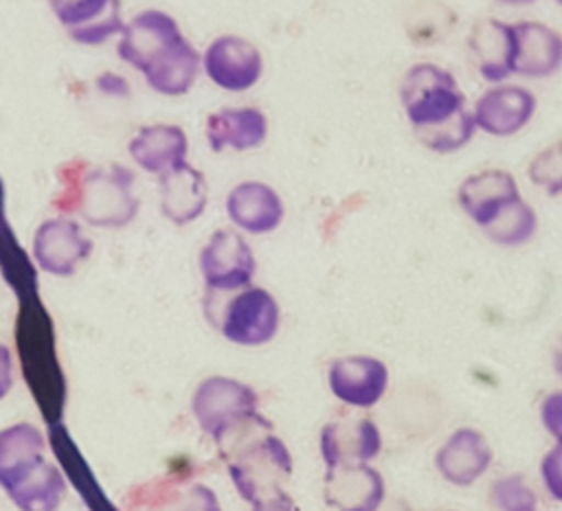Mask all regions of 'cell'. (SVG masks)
Masks as SVG:
<instances>
[{"label": "cell", "mask_w": 562, "mask_h": 511, "mask_svg": "<svg viewBox=\"0 0 562 511\" xmlns=\"http://www.w3.org/2000/svg\"><path fill=\"white\" fill-rule=\"evenodd\" d=\"M400 101L413 134L435 154L459 151L476 132L459 81L439 64H413L400 81Z\"/></svg>", "instance_id": "cell-1"}, {"label": "cell", "mask_w": 562, "mask_h": 511, "mask_svg": "<svg viewBox=\"0 0 562 511\" xmlns=\"http://www.w3.org/2000/svg\"><path fill=\"white\" fill-rule=\"evenodd\" d=\"M228 476L237 493L257 504L283 491V480L292 474V456L274 434L272 423L259 412L228 430L217 441Z\"/></svg>", "instance_id": "cell-2"}, {"label": "cell", "mask_w": 562, "mask_h": 511, "mask_svg": "<svg viewBox=\"0 0 562 511\" xmlns=\"http://www.w3.org/2000/svg\"><path fill=\"white\" fill-rule=\"evenodd\" d=\"M204 314L228 342L241 347L270 342L281 322L277 298L252 283L226 294L204 292Z\"/></svg>", "instance_id": "cell-3"}, {"label": "cell", "mask_w": 562, "mask_h": 511, "mask_svg": "<svg viewBox=\"0 0 562 511\" xmlns=\"http://www.w3.org/2000/svg\"><path fill=\"white\" fill-rule=\"evenodd\" d=\"M134 173L127 167L110 164L86 171L75 211L94 228H123L138 213Z\"/></svg>", "instance_id": "cell-4"}, {"label": "cell", "mask_w": 562, "mask_h": 511, "mask_svg": "<svg viewBox=\"0 0 562 511\" xmlns=\"http://www.w3.org/2000/svg\"><path fill=\"white\" fill-rule=\"evenodd\" d=\"M191 412L204 434L215 443L235 425L259 412V397L252 386L226 377H204L191 395Z\"/></svg>", "instance_id": "cell-5"}, {"label": "cell", "mask_w": 562, "mask_h": 511, "mask_svg": "<svg viewBox=\"0 0 562 511\" xmlns=\"http://www.w3.org/2000/svg\"><path fill=\"white\" fill-rule=\"evenodd\" d=\"M257 272L248 241L233 228L215 230L200 250V274L204 292L226 294L252 283Z\"/></svg>", "instance_id": "cell-6"}, {"label": "cell", "mask_w": 562, "mask_h": 511, "mask_svg": "<svg viewBox=\"0 0 562 511\" xmlns=\"http://www.w3.org/2000/svg\"><path fill=\"white\" fill-rule=\"evenodd\" d=\"M204 75L226 92H246L263 75L261 50L241 35L215 37L202 55Z\"/></svg>", "instance_id": "cell-7"}, {"label": "cell", "mask_w": 562, "mask_h": 511, "mask_svg": "<svg viewBox=\"0 0 562 511\" xmlns=\"http://www.w3.org/2000/svg\"><path fill=\"white\" fill-rule=\"evenodd\" d=\"M31 252L42 272L53 276H72L92 254V241L72 217L59 215L44 219L37 226Z\"/></svg>", "instance_id": "cell-8"}, {"label": "cell", "mask_w": 562, "mask_h": 511, "mask_svg": "<svg viewBox=\"0 0 562 511\" xmlns=\"http://www.w3.org/2000/svg\"><path fill=\"white\" fill-rule=\"evenodd\" d=\"M182 39L184 35L176 18L160 9H147L125 22L119 35L116 53L134 70L145 72L158 55H162Z\"/></svg>", "instance_id": "cell-9"}, {"label": "cell", "mask_w": 562, "mask_h": 511, "mask_svg": "<svg viewBox=\"0 0 562 511\" xmlns=\"http://www.w3.org/2000/svg\"><path fill=\"white\" fill-rule=\"evenodd\" d=\"M536 107L538 99L529 88L501 83L487 88L470 112L476 129L496 138H507L529 125Z\"/></svg>", "instance_id": "cell-10"}, {"label": "cell", "mask_w": 562, "mask_h": 511, "mask_svg": "<svg viewBox=\"0 0 562 511\" xmlns=\"http://www.w3.org/2000/svg\"><path fill=\"white\" fill-rule=\"evenodd\" d=\"M329 390L336 399L353 408L375 406L389 386V368L371 355H345L329 364Z\"/></svg>", "instance_id": "cell-11"}, {"label": "cell", "mask_w": 562, "mask_h": 511, "mask_svg": "<svg viewBox=\"0 0 562 511\" xmlns=\"http://www.w3.org/2000/svg\"><path fill=\"white\" fill-rule=\"evenodd\" d=\"M48 7L68 37L83 46H99L125 26L119 0H48Z\"/></svg>", "instance_id": "cell-12"}, {"label": "cell", "mask_w": 562, "mask_h": 511, "mask_svg": "<svg viewBox=\"0 0 562 511\" xmlns=\"http://www.w3.org/2000/svg\"><path fill=\"white\" fill-rule=\"evenodd\" d=\"M382 450L378 425L367 417H342L321 430V456L325 467L373 461Z\"/></svg>", "instance_id": "cell-13"}, {"label": "cell", "mask_w": 562, "mask_h": 511, "mask_svg": "<svg viewBox=\"0 0 562 511\" xmlns=\"http://www.w3.org/2000/svg\"><path fill=\"white\" fill-rule=\"evenodd\" d=\"M465 44L476 72L485 81L503 83L514 75V22H503L496 18L476 20Z\"/></svg>", "instance_id": "cell-14"}, {"label": "cell", "mask_w": 562, "mask_h": 511, "mask_svg": "<svg viewBox=\"0 0 562 511\" xmlns=\"http://www.w3.org/2000/svg\"><path fill=\"white\" fill-rule=\"evenodd\" d=\"M384 480L369 463L327 467L323 496L334 511H378L384 502Z\"/></svg>", "instance_id": "cell-15"}, {"label": "cell", "mask_w": 562, "mask_h": 511, "mask_svg": "<svg viewBox=\"0 0 562 511\" xmlns=\"http://www.w3.org/2000/svg\"><path fill=\"white\" fill-rule=\"evenodd\" d=\"M226 215L244 232L268 235L283 222L285 206L281 195L266 182L244 180L226 195Z\"/></svg>", "instance_id": "cell-16"}, {"label": "cell", "mask_w": 562, "mask_h": 511, "mask_svg": "<svg viewBox=\"0 0 562 511\" xmlns=\"http://www.w3.org/2000/svg\"><path fill=\"white\" fill-rule=\"evenodd\" d=\"M522 197L514 175L505 169H483L468 175L457 189L461 211L479 226L485 228L507 204Z\"/></svg>", "instance_id": "cell-17"}, {"label": "cell", "mask_w": 562, "mask_h": 511, "mask_svg": "<svg viewBox=\"0 0 562 511\" xmlns=\"http://www.w3.org/2000/svg\"><path fill=\"white\" fill-rule=\"evenodd\" d=\"M435 465L448 482L468 487L490 469L492 447L479 430L459 428L437 450Z\"/></svg>", "instance_id": "cell-18"}, {"label": "cell", "mask_w": 562, "mask_h": 511, "mask_svg": "<svg viewBox=\"0 0 562 511\" xmlns=\"http://www.w3.org/2000/svg\"><path fill=\"white\" fill-rule=\"evenodd\" d=\"M204 134L209 147L215 154L224 149H257L268 138V116L261 107L255 105L220 107L213 114H209Z\"/></svg>", "instance_id": "cell-19"}, {"label": "cell", "mask_w": 562, "mask_h": 511, "mask_svg": "<svg viewBox=\"0 0 562 511\" xmlns=\"http://www.w3.org/2000/svg\"><path fill=\"white\" fill-rule=\"evenodd\" d=\"M514 75L544 79L562 68V33L544 22H514Z\"/></svg>", "instance_id": "cell-20"}, {"label": "cell", "mask_w": 562, "mask_h": 511, "mask_svg": "<svg viewBox=\"0 0 562 511\" xmlns=\"http://www.w3.org/2000/svg\"><path fill=\"white\" fill-rule=\"evenodd\" d=\"M158 195L162 215L176 226H187L195 222L209 204L206 178L200 169L182 162L158 175Z\"/></svg>", "instance_id": "cell-21"}, {"label": "cell", "mask_w": 562, "mask_h": 511, "mask_svg": "<svg viewBox=\"0 0 562 511\" xmlns=\"http://www.w3.org/2000/svg\"><path fill=\"white\" fill-rule=\"evenodd\" d=\"M46 461V439L33 423H13L0 430V489L4 493L29 478Z\"/></svg>", "instance_id": "cell-22"}, {"label": "cell", "mask_w": 562, "mask_h": 511, "mask_svg": "<svg viewBox=\"0 0 562 511\" xmlns=\"http://www.w3.org/2000/svg\"><path fill=\"white\" fill-rule=\"evenodd\" d=\"M127 151L143 171L162 175L169 169L187 162L189 140L180 125L154 123L140 127L132 136Z\"/></svg>", "instance_id": "cell-23"}, {"label": "cell", "mask_w": 562, "mask_h": 511, "mask_svg": "<svg viewBox=\"0 0 562 511\" xmlns=\"http://www.w3.org/2000/svg\"><path fill=\"white\" fill-rule=\"evenodd\" d=\"M202 68V57L193 44L184 37L162 55H158L143 72L147 86L165 96L187 94Z\"/></svg>", "instance_id": "cell-24"}, {"label": "cell", "mask_w": 562, "mask_h": 511, "mask_svg": "<svg viewBox=\"0 0 562 511\" xmlns=\"http://www.w3.org/2000/svg\"><path fill=\"white\" fill-rule=\"evenodd\" d=\"M68 482L64 472L44 461L29 478L7 491L18 511H57L66 498Z\"/></svg>", "instance_id": "cell-25"}, {"label": "cell", "mask_w": 562, "mask_h": 511, "mask_svg": "<svg viewBox=\"0 0 562 511\" xmlns=\"http://www.w3.org/2000/svg\"><path fill=\"white\" fill-rule=\"evenodd\" d=\"M498 246H522L538 230V215L522 197L507 204L485 228H481Z\"/></svg>", "instance_id": "cell-26"}, {"label": "cell", "mask_w": 562, "mask_h": 511, "mask_svg": "<svg viewBox=\"0 0 562 511\" xmlns=\"http://www.w3.org/2000/svg\"><path fill=\"white\" fill-rule=\"evenodd\" d=\"M490 500L496 511H538V496L520 474H509L492 482Z\"/></svg>", "instance_id": "cell-27"}, {"label": "cell", "mask_w": 562, "mask_h": 511, "mask_svg": "<svg viewBox=\"0 0 562 511\" xmlns=\"http://www.w3.org/2000/svg\"><path fill=\"white\" fill-rule=\"evenodd\" d=\"M527 175L547 195H562V138L547 145L531 158Z\"/></svg>", "instance_id": "cell-28"}, {"label": "cell", "mask_w": 562, "mask_h": 511, "mask_svg": "<svg viewBox=\"0 0 562 511\" xmlns=\"http://www.w3.org/2000/svg\"><path fill=\"white\" fill-rule=\"evenodd\" d=\"M171 511H222V504L211 487L195 482L176 500Z\"/></svg>", "instance_id": "cell-29"}, {"label": "cell", "mask_w": 562, "mask_h": 511, "mask_svg": "<svg viewBox=\"0 0 562 511\" xmlns=\"http://www.w3.org/2000/svg\"><path fill=\"white\" fill-rule=\"evenodd\" d=\"M540 476L544 482L547 493L562 502V443L558 441L540 463Z\"/></svg>", "instance_id": "cell-30"}, {"label": "cell", "mask_w": 562, "mask_h": 511, "mask_svg": "<svg viewBox=\"0 0 562 511\" xmlns=\"http://www.w3.org/2000/svg\"><path fill=\"white\" fill-rule=\"evenodd\" d=\"M540 421L544 430L562 443V390L549 393L540 404Z\"/></svg>", "instance_id": "cell-31"}, {"label": "cell", "mask_w": 562, "mask_h": 511, "mask_svg": "<svg viewBox=\"0 0 562 511\" xmlns=\"http://www.w3.org/2000/svg\"><path fill=\"white\" fill-rule=\"evenodd\" d=\"M15 382L13 375V353L7 344L0 342V401L11 393Z\"/></svg>", "instance_id": "cell-32"}, {"label": "cell", "mask_w": 562, "mask_h": 511, "mask_svg": "<svg viewBox=\"0 0 562 511\" xmlns=\"http://www.w3.org/2000/svg\"><path fill=\"white\" fill-rule=\"evenodd\" d=\"M250 507H252V511H299V507L294 504V500L285 491H281L272 498H266L257 504H250Z\"/></svg>", "instance_id": "cell-33"}, {"label": "cell", "mask_w": 562, "mask_h": 511, "mask_svg": "<svg viewBox=\"0 0 562 511\" xmlns=\"http://www.w3.org/2000/svg\"><path fill=\"white\" fill-rule=\"evenodd\" d=\"M553 371L558 375H562V336H560V340L553 347Z\"/></svg>", "instance_id": "cell-34"}, {"label": "cell", "mask_w": 562, "mask_h": 511, "mask_svg": "<svg viewBox=\"0 0 562 511\" xmlns=\"http://www.w3.org/2000/svg\"><path fill=\"white\" fill-rule=\"evenodd\" d=\"M496 2L509 4V7H522V4H531V2H536V0H496Z\"/></svg>", "instance_id": "cell-35"}, {"label": "cell", "mask_w": 562, "mask_h": 511, "mask_svg": "<svg viewBox=\"0 0 562 511\" xmlns=\"http://www.w3.org/2000/svg\"><path fill=\"white\" fill-rule=\"evenodd\" d=\"M555 4H560V7H562V0H555Z\"/></svg>", "instance_id": "cell-36"}]
</instances>
